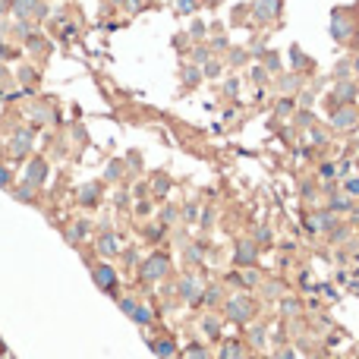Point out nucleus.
<instances>
[{"label":"nucleus","instance_id":"40","mask_svg":"<svg viewBox=\"0 0 359 359\" xmlns=\"http://www.w3.org/2000/svg\"><path fill=\"white\" fill-rule=\"evenodd\" d=\"M224 92H227V95H236V92H239V79H227V82H224Z\"/></svg>","mask_w":359,"mask_h":359},{"label":"nucleus","instance_id":"45","mask_svg":"<svg viewBox=\"0 0 359 359\" xmlns=\"http://www.w3.org/2000/svg\"><path fill=\"white\" fill-rule=\"evenodd\" d=\"M346 193H350V196H359V180H346Z\"/></svg>","mask_w":359,"mask_h":359},{"label":"nucleus","instance_id":"22","mask_svg":"<svg viewBox=\"0 0 359 359\" xmlns=\"http://www.w3.org/2000/svg\"><path fill=\"white\" fill-rule=\"evenodd\" d=\"M350 208H353V202L346 199V196H334L331 199V211L334 214H337V211H350Z\"/></svg>","mask_w":359,"mask_h":359},{"label":"nucleus","instance_id":"15","mask_svg":"<svg viewBox=\"0 0 359 359\" xmlns=\"http://www.w3.org/2000/svg\"><path fill=\"white\" fill-rule=\"evenodd\" d=\"M218 359H243V343L239 340H224Z\"/></svg>","mask_w":359,"mask_h":359},{"label":"nucleus","instance_id":"38","mask_svg":"<svg viewBox=\"0 0 359 359\" xmlns=\"http://www.w3.org/2000/svg\"><path fill=\"white\" fill-rule=\"evenodd\" d=\"M199 82V69L196 66H186V85H196Z\"/></svg>","mask_w":359,"mask_h":359},{"label":"nucleus","instance_id":"3","mask_svg":"<svg viewBox=\"0 0 359 359\" xmlns=\"http://www.w3.org/2000/svg\"><path fill=\"white\" fill-rule=\"evenodd\" d=\"M359 123V111L350 104H340V107H334L331 111V126L334 129H340V133H350V129H356Z\"/></svg>","mask_w":359,"mask_h":359},{"label":"nucleus","instance_id":"34","mask_svg":"<svg viewBox=\"0 0 359 359\" xmlns=\"http://www.w3.org/2000/svg\"><path fill=\"white\" fill-rule=\"evenodd\" d=\"M120 309H123L126 315H133V309H136V299H129V296H120Z\"/></svg>","mask_w":359,"mask_h":359},{"label":"nucleus","instance_id":"6","mask_svg":"<svg viewBox=\"0 0 359 359\" xmlns=\"http://www.w3.org/2000/svg\"><path fill=\"white\" fill-rule=\"evenodd\" d=\"M233 261L239 268H252L255 261H258V246H255V239H239L236 249H233Z\"/></svg>","mask_w":359,"mask_h":359},{"label":"nucleus","instance_id":"29","mask_svg":"<svg viewBox=\"0 0 359 359\" xmlns=\"http://www.w3.org/2000/svg\"><path fill=\"white\" fill-rule=\"evenodd\" d=\"M334 76H337V79H350L353 76V63H350V60H343V63L334 69Z\"/></svg>","mask_w":359,"mask_h":359},{"label":"nucleus","instance_id":"35","mask_svg":"<svg viewBox=\"0 0 359 359\" xmlns=\"http://www.w3.org/2000/svg\"><path fill=\"white\" fill-rule=\"evenodd\" d=\"M176 10H180V13H193V10H196V0H176Z\"/></svg>","mask_w":359,"mask_h":359},{"label":"nucleus","instance_id":"14","mask_svg":"<svg viewBox=\"0 0 359 359\" xmlns=\"http://www.w3.org/2000/svg\"><path fill=\"white\" fill-rule=\"evenodd\" d=\"M151 350L158 353L161 359H173V356H176V343L167 340V337H164V340H151Z\"/></svg>","mask_w":359,"mask_h":359},{"label":"nucleus","instance_id":"8","mask_svg":"<svg viewBox=\"0 0 359 359\" xmlns=\"http://www.w3.org/2000/svg\"><path fill=\"white\" fill-rule=\"evenodd\" d=\"M92 278H95V284H98L104 293H117V271L111 265H98L92 271Z\"/></svg>","mask_w":359,"mask_h":359},{"label":"nucleus","instance_id":"1","mask_svg":"<svg viewBox=\"0 0 359 359\" xmlns=\"http://www.w3.org/2000/svg\"><path fill=\"white\" fill-rule=\"evenodd\" d=\"M224 315L230 321H236V325H246V321H252V315H255V303L249 296L236 293V296H230L224 303Z\"/></svg>","mask_w":359,"mask_h":359},{"label":"nucleus","instance_id":"24","mask_svg":"<svg viewBox=\"0 0 359 359\" xmlns=\"http://www.w3.org/2000/svg\"><path fill=\"white\" fill-rule=\"evenodd\" d=\"M19 82H26V85L38 82V69H35V66H22V69H19Z\"/></svg>","mask_w":359,"mask_h":359},{"label":"nucleus","instance_id":"50","mask_svg":"<svg viewBox=\"0 0 359 359\" xmlns=\"http://www.w3.org/2000/svg\"><path fill=\"white\" fill-rule=\"evenodd\" d=\"M186 255H189V261H199V258H202V252H199V246H189V252H186Z\"/></svg>","mask_w":359,"mask_h":359},{"label":"nucleus","instance_id":"12","mask_svg":"<svg viewBox=\"0 0 359 359\" xmlns=\"http://www.w3.org/2000/svg\"><path fill=\"white\" fill-rule=\"evenodd\" d=\"M79 202H82V205H98V202H101V186L98 183H85V186H82L79 189Z\"/></svg>","mask_w":359,"mask_h":359},{"label":"nucleus","instance_id":"20","mask_svg":"<svg viewBox=\"0 0 359 359\" xmlns=\"http://www.w3.org/2000/svg\"><path fill=\"white\" fill-rule=\"evenodd\" d=\"M202 331H205L208 337H218V334H221V321L214 318V315H208V318H202Z\"/></svg>","mask_w":359,"mask_h":359},{"label":"nucleus","instance_id":"44","mask_svg":"<svg viewBox=\"0 0 359 359\" xmlns=\"http://www.w3.org/2000/svg\"><path fill=\"white\" fill-rule=\"evenodd\" d=\"M296 120H299V126H309V123H315V117L309 114V111H303V114H299Z\"/></svg>","mask_w":359,"mask_h":359},{"label":"nucleus","instance_id":"37","mask_svg":"<svg viewBox=\"0 0 359 359\" xmlns=\"http://www.w3.org/2000/svg\"><path fill=\"white\" fill-rule=\"evenodd\" d=\"M205 76L208 79H218L221 76V63H205Z\"/></svg>","mask_w":359,"mask_h":359},{"label":"nucleus","instance_id":"26","mask_svg":"<svg viewBox=\"0 0 359 359\" xmlns=\"http://www.w3.org/2000/svg\"><path fill=\"white\" fill-rule=\"evenodd\" d=\"M13 32L19 35V38H29V35H32V22H29V19H16Z\"/></svg>","mask_w":359,"mask_h":359},{"label":"nucleus","instance_id":"9","mask_svg":"<svg viewBox=\"0 0 359 359\" xmlns=\"http://www.w3.org/2000/svg\"><path fill=\"white\" fill-rule=\"evenodd\" d=\"M356 95V82H350V79H337V85H334V92H331V107H340V104H346Z\"/></svg>","mask_w":359,"mask_h":359},{"label":"nucleus","instance_id":"2","mask_svg":"<svg viewBox=\"0 0 359 359\" xmlns=\"http://www.w3.org/2000/svg\"><path fill=\"white\" fill-rule=\"evenodd\" d=\"M10 13L16 19H44L47 7L44 0H10Z\"/></svg>","mask_w":359,"mask_h":359},{"label":"nucleus","instance_id":"41","mask_svg":"<svg viewBox=\"0 0 359 359\" xmlns=\"http://www.w3.org/2000/svg\"><path fill=\"white\" fill-rule=\"evenodd\" d=\"M321 176H325V180L337 176V167H334V164H321Z\"/></svg>","mask_w":359,"mask_h":359},{"label":"nucleus","instance_id":"7","mask_svg":"<svg viewBox=\"0 0 359 359\" xmlns=\"http://www.w3.org/2000/svg\"><path fill=\"white\" fill-rule=\"evenodd\" d=\"M202 293H205V287L196 274H186L183 281H180V296L186 299V303H202Z\"/></svg>","mask_w":359,"mask_h":359},{"label":"nucleus","instance_id":"18","mask_svg":"<svg viewBox=\"0 0 359 359\" xmlns=\"http://www.w3.org/2000/svg\"><path fill=\"white\" fill-rule=\"evenodd\" d=\"M129 318H133L136 325H151V309L136 303V309H133V315H129Z\"/></svg>","mask_w":359,"mask_h":359},{"label":"nucleus","instance_id":"13","mask_svg":"<svg viewBox=\"0 0 359 359\" xmlns=\"http://www.w3.org/2000/svg\"><path fill=\"white\" fill-rule=\"evenodd\" d=\"M98 252L101 255H117L120 252V239L114 233H101L98 236Z\"/></svg>","mask_w":359,"mask_h":359},{"label":"nucleus","instance_id":"16","mask_svg":"<svg viewBox=\"0 0 359 359\" xmlns=\"http://www.w3.org/2000/svg\"><path fill=\"white\" fill-rule=\"evenodd\" d=\"M88 230H92V221H76V224L66 230V239H69V243H79L82 236H88Z\"/></svg>","mask_w":359,"mask_h":359},{"label":"nucleus","instance_id":"25","mask_svg":"<svg viewBox=\"0 0 359 359\" xmlns=\"http://www.w3.org/2000/svg\"><path fill=\"white\" fill-rule=\"evenodd\" d=\"M26 47H29V51H44V47H47V41L41 38V35H29V38H26Z\"/></svg>","mask_w":359,"mask_h":359},{"label":"nucleus","instance_id":"28","mask_svg":"<svg viewBox=\"0 0 359 359\" xmlns=\"http://www.w3.org/2000/svg\"><path fill=\"white\" fill-rule=\"evenodd\" d=\"M281 309H284V315H299V309H303V306H299V299H284Z\"/></svg>","mask_w":359,"mask_h":359},{"label":"nucleus","instance_id":"23","mask_svg":"<svg viewBox=\"0 0 359 359\" xmlns=\"http://www.w3.org/2000/svg\"><path fill=\"white\" fill-rule=\"evenodd\" d=\"M293 107H296L293 98H281L278 107H274V114H278V117H287V114H293Z\"/></svg>","mask_w":359,"mask_h":359},{"label":"nucleus","instance_id":"10","mask_svg":"<svg viewBox=\"0 0 359 359\" xmlns=\"http://www.w3.org/2000/svg\"><path fill=\"white\" fill-rule=\"evenodd\" d=\"M35 129H19V133L13 136V142H10V151L16 154V158H22V154H29L32 151V142H35Z\"/></svg>","mask_w":359,"mask_h":359},{"label":"nucleus","instance_id":"36","mask_svg":"<svg viewBox=\"0 0 359 359\" xmlns=\"http://www.w3.org/2000/svg\"><path fill=\"white\" fill-rule=\"evenodd\" d=\"M167 189H170V180H167V176H158V180H154V193H167Z\"/></svg>","mask_w":359,"mask_h":359},{"label":"nucleus","instance_id":"4","mask_svg":"<svg viewBox=\"0 0 359 359\" xmlns=\"http://www.w3.org/2000/svg\"><path fill=\"white\" fill-rule=\"evenodd\" d=\"M167 271H170V258L161 255V252H154V255H148L145 261H142V278L145 281H161Z\"/></svg>","mask_w":359,"mask_h":359},{"label":"nucleus","instance_id":"53","mask_svg":"<svg viewBox=\"0 0 359 359\" xmlns=\"http://www.w3.org/2000/svg\"><path fill=\"white\" fill-rule=\"evenodd\" d=\"M7 10H10V0H0V16H4Z\"/></svg>","mask_w":359,"mask_h":359},{"label":"nucleus","instance_id":"30","mask_svg":"<svg viewBox=\"0 0 359 359\" xmlns=\"http://www.w3.org/2000/svg\"><path fill=\"white\" fill-rule=\"evenodd\" d=\"M278 69H281V57L278 54H268L265 57V73H278Z\"/></svg>","mask_w":359,"mask_h":359},{"label":"nucleus","instance_id":"32","mask_svg":"<svg viewBox=\"0 0 359 359\" xmlns=\"http://www.w3.org/2000/svg\"><path fill=\"white\" fill-rule=\"evenodd\" d=\"M258 243H271V230H268V227H255V246Z\"/></svg>","mask_w":359,"mask_h":359},{"label":"nucleus","instance_id":"21","mask_svg":"<svg viewBox=\"0 0 359 359\" xmlns=\"http://www.w3.org/2000/svg\"><path fill=\"white\" fill-rule=\"evenodd\" d=\"M13 196H16L19 202H35V186L22 183V186H16V189H13Z\"/></svg>","mask_w":359,"mask_h":359},{"label":"nucleus","instance_id":"42","mask_svg":"<svg viewBox=\"0 0 359 359\" xmlns=\"http://www.w3.org/2000/svg\"><path fill=\"white\" fill-rule=\"evenodd\" d=\"M161 221H164V224L176 221V208H164V211H161Z\"/></svg>","mask_w":359,"mask_h":359},{"label":"nucleus","instance_id":"43","mask_svg":"<svg viewBox=\"0 0 359 359\" xmlns=\"http://www.w3.org/2000/svg\"><path fill=\"white\" fill-rule=\"evenodd\" d=\"M246 60H249L246 51H233V54H230V63H246Z\"/></svg>","mask_w":359,"mask_h":359},{"label":"nucleus","instance_id":"27","mask_svg":"<svg viewBox=\"0 0 359 359\" xmlns=\"http://www.w3.org/2000/svg\"><path fill=\"white\" fill-rule=\"evenodd\" d=\"M202 303H208V306H214V303H221V290H218V287H208V290L202 293Z\"/></svg>","mask_w":359,"mask_h":359},{"label":"nucleus","instance_id":"51","mask_svg":"<svg viewBox=\"0 0 359 359\" xmlns=\"http://www.w3.org/2000/svg\"><path fill=\"white\" fill-rule=\"evenodd\" d=\"M193 57H196V63H205V60H208V51H202V47H199Z\"/></svg>","mask_w":359,"mask_h":359},{"label":"nucleus","instance_id":"11","mask_svg":"<svg viewBox=\"0 0 359 359\" xmlns=\"http://www.w3.org/2000/svg\"><path fill=\"white\" fill-rule=\"evenodd\" d=\"M278 13H281V0H255V16L261 22L278 19Z\"/></svg>","mask_w":359,"mask_h":359},{"label":"nucleus","instance_id":"33","mask_svg":"<svg viewBox=\"0 0 359 359\" xmlns=\"http://www.w3.org/2000/svg\"><path fill=\"white\" fill-rule=\"evenodd\" d=\"M120 176H123V164L114 161L111 167H107V180H120Z\"/></svg>","mask_w":359,"mask_h":359},{"label":"nucleus","instance_id":"54","mask_svg":"<svg viewBox=\"0 0 359 359\" xmlns=\"http://www.w3.org/2000/svg\"><path fill=\"white\" fill-rule=\"evenodd\" d=\"M350 63H353V69H356V73H359V57H353V60H350Z\"/></svg>","mask_w":359,"mask_h":359},{"label":"nucleus","instance_id":"46","mask_svg":"<svg viewBox=\"0 0 359 359\" xmlns=\"http://www.w3.org/2000/svg\"><path fill=\"white\" fill-rule=\"evenodd\" d=\"M0 57H4V60H13V57H16V51H10V47H7L4 41H0Z\"/></svg>","mask_w":359,"mask_h":359},{"label":"nucleus","instance_id":"48","mask_svg":"<svg viewBox=\"0 0 359 359\" xmlns=\"http://www.w3.org/2000/svg\"><path fill=\"white\" fill-rule=\"evenodd\" d=\"M252 79H255V82H265V66H255V69H252Z\"/></svg>","mask_w":359,"mask_h":359},{"label":"nucleus","instance_id":"49","mask_svg":"<svg viewBox=\"0 0 359 359\" xmlns=\"http://www.w3.org/2000/svg\"><path fill=\"white\" fill-rule=\"evenodd\" d=\"M293 66H296V69H299V66H306V57L299 54V51H293Z\"/></svg>","mask_w":359,"mask_h":359},{"label":"nucleus","instance_id":"5","mask_svg":"<svg viewBox=\"0 0 359 359\" xmlns=\"http://www.w3.org/2000/svg\"><path fill=\"white\" fill-rule=\"evenodd\" d=\"M22 183H29V186H44L47 183V161L44 158H32L26 164V170H22Z\"/></svg>","mask_w":359,"mask_h":359},{"label":"nucleus","instance_id":"31","mask_svg":"<svg viewBox=\"0 0 359 359\" xmlns=\"http://www.w3.org/2000/svg\"><path fill=\"white\" fill-rule=\"evenodd\" d=\"M249 340H252V346H261V343H265V328H252V331H249Z\"/></svg>","mask_w":359,"mask_h":359},{"label":"nucleus","instance_id":"17","mask_svg":"<svg viewBox=\"0 0 359 359\" xmlns=\"http://www.w3.org/2000/svg\"><path fill=\"white\" fill-rule=\"evenodd\" d=\"M331 35H334V38H340V41H346V38H350V22H346L343 16H337V13H334V22H331Z\"/></svg>","mask_w":359,"mask_h":359},{"label":"nucleus","instance_id":"19","mask_svg":"<svg viewBox=\"0 0 359 359\" xmlns=\"http://www.w3.org/2000/svg\"><path fill=\"white\" fill-rule=\"evenodd\" d=\"M183 356H186V359H211V353H208V350H205V346H202V343H189Z\"/></svg>","mask_w":359,"mask_h":359},{"label":"nucleus","instance_id":"39","mask_svg":"<svg viewBox=\"0 0 359 359\" xmlns=\"http://www.w3.org/2000/svg\"><path fill=\"white\" fill-rule=\"evenodd\" d=\"M0 186H13V173L7 167H0Z\"/></svg>","mask_w":359,"mask_h":359},{"label":"nucleus","instance_id":"52","mask_svg":"<svg viewBox=\"0 0 359 359\" xmlns=\"http://www.w3.org/2000/svg\"><path fill=\"white\" fill-rule=\"evenodd\" d=\"M312 142L315 145H325V133H312Z\"/></svg>","mask_w":359,"mask_h":359},{"label":"nucleus","instance_id":"47","mask_svg":"<svg viewBox=\"0 0 359 359\" xmlns=\"http://www.w3.org/2000/svg\"><path fill=\"white\" fill-rule=\"evenodd\" d=\"M271 359H293V350H287V346H284V350H278Z\"/></svg>","mask_w":359,"mask_h":359}]
</instances>
